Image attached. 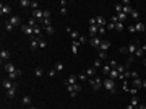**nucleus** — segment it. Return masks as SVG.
Listing matches in <instances>:
<instances>
[{
	"label": "nucleus",
	"instance_id": "nucleus-1",
	"mask_svg": "<svg viewBox=\"0 0 146 109\" xmlns=\"http://www.w3.org/2000/svg\"><path fill=\"white\" fill-rule=\"evenodd\" d=\"M89 85H91V88H93L94 91H99L101 88H104V80H101L99 77L91 78V80H89Z\"/></svg>",
	"mask_w": 146,
	"mask_h": 109
},
{
	"label": "nucleus",
	"instance_id": "nucleus-2",
	"mask_svg": "<svg viewBox=\"0 0 146 109\" xmlns=\"http://www.w3.org/2000/svg\"><path fill=\"white\" fill-rule=\"evenodd\" d=\"M104 88H106L109 93H115V80L107 77L106 80H104Z\"/></svg>",
	"mask_w": 146,
	"mask_h": 109
},
{
	"label": "nucleus",
	"instance_id": "nucleus-3",
	"mask_svg": "<svg viewBox=\"0 0 146 109\" xmlns=\"http://www.w3.org/2000/svg\"><path fill=\"white\" fill-rule=\"evenodd\" d=\"M12 13V5H7V3H2L0 5V15L2 16H7Z\"/></svg>",
	"mask_w": 146,
	"mask_h": 109
},
{
	"label": "nucleus",
	"instance_id": "nucleus-4",
	"mask_svg": "<svg viewBox=\"0 0 146 109\" xmlns=\"http://www.w3.org/2000/svg\"><path fill=\"white\" fill-rule=\"evenodd\" d=\"M138 46H140V41L138 39H135V41H131L130 42V46H128V52L131 54V56H133L135 52H136V49H138Z\"/></svg>",
	"mask_w": 146,
	"mask_h": 109
},
{
	"label": "nucleus",
	"instance_id": "nucleus-5",
	"mask_svg": "<svg viewBox=\"0 0 146 109\" xmlns=\"http://www.w3.org/2000/svg\"><path fill=\"white\" fill-rule=\"evenodd\" d=\"M2 85H3V88H5V90H10V88H15V86H18V85H16L13 80H10V78H5V80L2 81Z\"/></svg>",
	"mask_w": 146,
	"mask_h": 109
},
{
	"label": "nucleus",
	"instance_id": "nucleus-6",
	"mask_svg": "<svg viewBox=\"0 0 146 109\" xmlns=\"http://www.w3.org/2000/svg\"><path fill=\"white\" fill-rule=\"evenodd\" d=\"M101 42H102V39H101L99 36H96V37H91L89 39V46H93V47H96V49H99V46H101Z\"/></svg>",
	"mask_w": 146,
	"mask_h": 109
},
{
	"label": "nucleus",
	"instance_id": "nucleus-7",
	"mask_svg": "<svg viewBox=\"0 0 146 109\" xmlns=\"http://www.w3.org/2000/svg\"><path fill=\"white\" fill-rule=\"evenodd\" d=\"M31 16H33V18L34 20H41V21H42V18H44V10H33V15H31Z\"/></svg>",
	"mask_w": 146,
	"mask_h": 109
},
{
	"label": "nucleus",
	"instance_id": "nucleus-8",
	"mask_svg": "<svg viewBox=\"0 0 146 109\" xmlns=\"http://www.w3.org/2000/svg\"><path fill=\"white\" fill-rule=\"evenodd\" d=\"M21 31L24 33V34L31 36V37H33V34H34V28H31V26H28V25H23L21 26Z\"/></svg>",
	"mask_w": 146,
	"mask_h": 109
},
{
	"label": "nucleus",
	"instance_id": "nucleus-9",
	"mask_svg": "<svg viewBox=\"0 0 146 109\" xmlns=\"http://www.w3.org/2000/svg\"><path fill=\"white\" fill-rule=\"evenodd\" d=\"M8 21L12 23L13 26H20V23H21V18H20L18 15H15V16H10V18H8Z\"/></svg>",
	"mask_w": 146,
	"mask_h": 109
},
{
	"label": "nucleus",
	"instance_id": "nucleus-10",
	"mask_svg": "<svg viewBox=\"0 0 146 109\" xmlns=\"http://www.w3.org/2000/svg\"><path fill=\"white\" fill-rule=\"evenodd\" d=\"M89 34H91V37H96L97 34H99V26L97 25H94V26H89Z\"/></svg>",
	"mask_w": 146,
	"mask_h": 109
},
{
	"label": "nucleus",
	"instance_id": "nucleus-11",
	"mask_svg": "<svg viewBox=\"0 0 146 109\" xmlns=\"http://www.w3.org/2000/svg\"><path fill=\"white\" fill-rule=\"evenodd\" d=\"M3 70H5L7 73H13V72H16V69H15V65H13V64H5V65H3Z\"/></svg>",
	"mask_w": 146,
	"mask_h": 109
},
{
	"label": "nucleus",
	"instance_id": "nucleus-12",
	"mask_svg": "<svg viewBox=\"0 0 146 109\" xmlns=\"http://www.w3.org/2000/svg\"><path fill=\"white\" fill-rule=\"evenodd\" d=\"M76 80H78V77H76V75H70V77L65 80V85H67V86H68V85H75Z\"/></svg>",
	"mask_w": 146,
	"mask_h": 109
},
{
	"label": "nucleus",
	"instance_id": "nucleus-13",
	"mask_svg": "<svg viewBox=\"0 0 146 109\" xmlns=\"http://www.w3.org/2000/svg\"><path fill=\"white\" fill-rule=\"evenodd\" d=\"M80 46H81V44H80L78 41H71V52L75 54V56L78 54V49H80Z\"/></svg>",
	"mask_w": 146,
	"mask_h": 109
},
{
	"label": "nucleus",
	"instance_id": "nucleus-14",
	"mask_svg": "<svg viewBox=\"0 0 146 109\" xmlns=\"http://www.w3.org/2000/svg\"><path fill=\"white\" fill-rule=\"evenodd\" d=\"M109 47H110V42H109V41H102V42H101V46H99V50H104V52H106Z\"/></svg>",
	"mask_w": 146,
	"mask_h": 109
},
{
	"label": "nucleus",
	"instance_id": "nucleus-15",
	"mask_svg": "<svg viewBox=\"0 0 146 109\" xmlns=\"http://www.w3.org/2000/svg\"><path fill=\"white\" fill-rule=\"evenodd\" d=\"M7 59H10V52L2 49V52H0V60H2V64H3V60H7Z\"/></svg>",
	"mask_w": 146,
	"mask_h": 109
},
{
	"label": "nucleus",
	"instance_id": "nucleus-16",
	"mask_svg": "<svg viewBox=\"0 0 146 109\" xmlns=\"http://www.w3.org/2000/svg\"><path fill=\"white\" fill-rule=\"evenodd\" d=\"M41 26H42L44 29H46L47 26H52V20H50V18H44L42 21H41Z\"/></svg>",
	"mask_w": 146,
	"mask_h": 109
},
{
	"label": "nucleus",
	"instance_id": "nucleus-17",
	"mask_svg": "<svg viewBox=\"0 0 146 109\" xmlns=\"http://www.w3.org/2000/svg\"><path fill=\"white\" fill-rule=\"evenodd\" d=\"M120 75L122 73H119V70H110V73H109V78H112V80H115V78H120Z\"/></svg>",
	"mask_w": 146,
	"mask_h": 109
},
{
	"label": "nucleus",
	"instance_id": "nucleus-18",
	"mask_svg": "<svg viewBox=\"0 0 146 109\" xmlns=\"http://www.w3.org/2000/svg\"><path fill=\"white\" fill-rule=\"evenodd\" d=\"M143 86V80H140V78H133V88H141Z\"/></svg>",
	"mask_w": 146,
	"mask_h": 109
},
{
	"label": "nucleus",
	"instance_id": "nucleus-19",
	"mask_svg": "<svg viewBox=\"0 0 146 109\" xmlns=\"http://www.w3.org/2000/svg\"><path fill=\"white\" fill-rule=\"evenodd\" d=\"M16 5H20V7H23V8H26V7L31 5V2H29V0H20V2H16Z\"/></svg>",
	"mask_w": 146,
	"mask_h": 109
},
{
	"label": "nucleus",
	"instance_id": "nucleus-20",
	"mask_svg": "<svg viewBox=\"0 0 146 109\" xmlns=\"http://www.w3.org/2000/svg\"><path fill=\"white\" fill-rule=\"evenodd\" d=\"M110 70H112V69H110V65H109V64H107V65H102V73L106 75V77H109Z\"/></svg>",
	"mask_w": 146,
	"mask_h": 109
},
{
	"label": "nucleus",
	"instance_id": "nucleus-21",
	"mask_svg": "<svg viewBox=\"0 0 146 109\" xmlns=\"http://www.w3.org/2000/svg\"><path fill=\"white\" fill-rule=\"evenodd\" d=\"M97 20V26H106V18L104 16H96Z\"/></svg>",
	"mask_w": 146,
	"mask_h": 109
},
{
	"label": "nucleus",
	"instance_id": "nucleus-22",
	"mask_svg": "<svg viewBox=\"0 0 146 109\" xmlns=\"http://www.w3.org/2000/svg\"><path fill=\"white\" fill-rule=\"evenodd\" d=\"M16 88H18V86H15V88H10V90H7V96H8V98H13V96H15V93H16Z\"/></svg>",
	"mask_w": 146,
	"mask_h": 109
},
{
	"label": "nucleus",
	"instance_id": "nucleus-23",
	"mask_svg": "<svg viewBox=\"0 0 146 109\" xmlns=\"http://www.w3.org/2000/svg\"><path fill=\"white\" fill-rule=\"evenodd\" d=\"M130 104H131V106H133L135 109H136L138 106H140V101H138V98H136V96H133V98H131V101H130Z\"/></svg>",
	"mask_w": 146,
	"mask_h": 109
},
{
	"label": "nucleus",
	"instance_id": "nucleus-24",
	"mask_svg": "<svg viewBox=\"0 0 146 109\" xmlns=\"http://www.w3.org/2000/svg\"><path fill=\"white\" fill-rule=\"evenodd\" d=\"M21 75V70H16V72H13V73H8V78L10 80H15L16 77H20Z\"/></svg>",
	"mask_w": 146,
	"mask_h": 109
},
{
	"label": "nucleus",
	"instance_id": "nucleus-25",
	"mask_svg": "<svg viewBox=\"0 0 146 109\" xmlns=\"http://www.w3.org/2000/svg\"><path fill=\"white\" fill-rule=\"evenodd\" d=\"M28 26H31V28H36V26H37V21L33 18V16H31V18L28 20Z\"/></svg>",
	"mask_w": 146,
	"mask_h": 109
},
{
	"label": "nucleus",
	"instance_id": "nucleus-26",
	"mask_svg": "<svg viewBox=\"0 0 146 109\" xmlns=\"http://www.w3.org/2000/svg\"><path fill=\"white\" fill-rule=\"evenodd\" d=\"M117 18H119V23H123L125 20H128V16L125 15V13H119V15H117Z\"/></svg>",
	"mask_w": 146,
	"mask_h": 109
},
{
	"label": "nucleus",
	"instance_id": "nucleus-27",
	"mask_svg": "<svg viewBox=\"0 0 146 109\" xmlns=\"http://www.w3.org/2000/svg\"><path fill=\"white\" fill-rule=\"evenodd\" d=\"M13 28H15V26H13L12 23L7 20V21H5V31H13Z\"/></svg>",
	"mask_w": 146,
	"mask_h": 109
},
{
	"label": "nucleus",
	"instance_id": "nucleus-28",
	"mask_svg": "<svg viewBox=\"0 0 146 109\" xmlns=\"http://www.w3.org/2000/svg\"><path fill=\"white\" fill-rule=\"evenodd\" d=\"M143 52H144V50H143V47H138V49H136V52L133 54V56H135V59H136V57H141V56H143Z\"/></svg>",
	"mask_w": 146,
	"mask_h": 109
},
{
	"label": "nucleus",
	"instance_id": "nucleus-29",
	"mask_svg": "<svg viewBox=\"0 0 146 109\" xmlns=\"http://www.w3.org/2000/svg\"><path fill=\"white\" fill-rule=\"evenodd\" d=\"M39 47H41V49H46V47H47V41H44L42 37H39Z\"/></svg>",
	"mask_w": 146,
	"mask_h": 109
},
{
	"label": "nucleus",
	"instance_id": "nucleus-30",
	"mask_svg": "<svg viewBox=\"0 0 146 109\" xmlns=\"http://www.w3.org/2000/svg\"><path fill=\"white\" fill-rule=\"evenodd\" d=\"M94 69H102V60H101V59L94 60Z\"/></svg>",
	"mask_w": 146,
	"mask_h": 109
},
{
	"label": "nucleus",
	"instance_id": "nucleus-31",
	"mask_svg": "<svg viewBox=\"0 0 146 109\" xmlns=\"http://www.w3.org/2000/svg\"><path fill=\"white\" fill-rule=\"evenodd\" d=\"M76 77H78L80 81H86V80H88V75H86V73H80V75H76Z\"/></svg>",
	"mask_w": 146,
	"mask_h": 109
},
{
	"label": "nucleus",
	"instance_id": "nucleus-32",
	"mask_svg": "<svg viewBox=\"0 0 146 109\" xmlns=\"http://www.w3.org/2000/svg\"><path fill=\"white\" fill-rule=\"evenodd\" d=\"M94 67H89V69H86V75H88V77H93V75H94Z\"/></svg>",
	"mask_w": 146,
	"mask_h": 109
},
{
	"label": "nucleus",
	"instance_id": "nucleus-33",
	"mask_svg": "<svg viewBox=\"0 0 146 109\" xmlns=\"http://www.w3.org/2000/svg\"><path fill=\"white\" fill-rule=\"evenodd\" d=\"M135 26H136V31H144V25H143L141 21H138Z\"/></svg>",
	"mask_w": 146,
	"mask_h": 109
},
{
	"label": "nucleus",
	"instance_id": "nucleus-34",
	"mask_svg": "<svg viewBox=\"0 0 146 109\" xmlns=\"http://www.w3.org/2000/svg\"><path fill=\"white\" fill-rule=\"evenodd\" d=\"M42 73H44V70L41 69V67H37V69L34 70V75H36V77H42Z\"/></svg>",
	"mask_w": 146,
	"mask_h": 109
},
{
	"label": "nucleus",
	"instance_id": "nucleus-35",
	"mask_svg": "<svg viewBox=\"0 0 146 109\" xmlns=\"http://www.w3.org/2000/svg\"><path fill=\"white\" fill-rule=\"evenodd\" d=\"M29 7H31L33 10H39V3H37L36 0H33V2H31V5H29Z\"/></svg>",
	"mask_w": 146,
	"mask_h": 109
},
{
	"label": "nucleus",
	"instance_id": "nucleus-36",
	"mask_svg": "<svg viewBox=\"0 0 146 109\" xmlns=\"http://www.w3.org/2000/svg\"><path fill=\"white\" fill-rule=\"evenodd\" d=\"M44 31H46L49 36H52V34H54V26H47V28L44 29Z\"/></svg>",
	"mask_w": 146,
	"mask_h": 109
},
{
	"label": "nucleus",
	"instance_id": "nucleus-37",
	"mask_svg": "<svg viewBox=\"0 0 146 109\" xmlns=\"http://www.w3.org/2000/svg\"><path fill=\"white\" fill-rule=\"evenodd\" d=\"M78 42H80V44H85V42H88V39H86V36L80 34V37H78Z\"/></svg>",
	"mask_w": 146,
	"mask_h": 109
},
{
	"label": "nucleus",
	"instance_id": "nucleus-38",
	"mask_svg": "<svg viewBox=\"0 0 146 109\" xmlns=\"http://www.w3.org/2000/svg\"><path fill=\"white\" fill-rule=\"evenodd\" d=\"M23 104H31V96H23Z\"/></svg>",
	"mask_w": 146,
	"mask_h": 109
},
{
	"label": "nucleus",
	"instance_id": "nucleus-39",
	"mask_svg": "<svg viewBox=\"0 0 146 109\" xmlns=\"http://www.w3.org/2000/svg\"><path fill=\"white\" fill-rule=\"evenodd\" d=\"M131 18H133V20H138V18H140V13H138L136 10H133V12H131Z\"/></svg>",
	"mask_w": 146,
	"mask_h": 109
},
{
	"label": "nucleus",
	"instance_id": "nucleus-40",
	"mask_svg": "<svg viewBox=\"0 0 146 109\" xmlns=\"http://www.w3.org/2000/svg\"><path fill=\"white\" fill-rule=\"evenodd\" d=\"M70 36L73 37V41H78V37H80V34H78L76 31H71V33H70Z\"/></svg>",
	"mask_w": 146,
	"mask_h": 109
},
{
	"label": "nucleus",
	"instance_id": "nucleus-41",
	"mask_svg": "<svg viewBox=\"0 0 146 109\" xmlns=\"http://www.w3.org/2000/svg\"><path fill=\"white\" fill-rule=\"evenodd\" d=\"M123 28H125L123 23H117V25H115V29H117V31H123Z\"/></svg>",
	"mask_w": 146,
	"mask_h": 109
},
{
	"label": "nucleus",
	"instance_id": "nucleus-42",
	"mask_svg": "<svg viewBox=\"0 0 146 109\" xmlns=\"http://www.w3.org/2000/svg\"><path fill=\"white\" fill-rule=\"evenodd\" d=\"M63 67H65L63 64H62V62H58V64H57V67H55V70H57V72H62V70H63Z\"/></svg>",
	"mask_w": 146,
	"mask_h": 109
},
{
	"label": "nucleus",
	"instance_id": "nucleus-43",
	"mask_svg": "<svg viewBox=\"0 0 146 109\" xmlns=\"http://www.w3.org/2000/svg\"><path fill=\"white\" fill-rule=\"evenodd\" d=\"M109 65H110V69H114V70H117V67H119V64H117V62H115V60H112V62H110V64H109Z\"/></svg>",
	"mask_w": 146,
	"mask_h": 109
},
{
	"label": "nucleus",
	"instance_id": "nucleus-44",
	"mask_svg": "<svg viewBox=\"0 0 146 109\" xmlns=\"http://www.w3.org/2000/svg\"><path fill=\"white\" fill-rule=\"evenodd\" d=\"M97 59H106V52H104V50H99V56H97Z\"/></svg>",
	"mask_w": 146,
	"mask_h": 109
},
{
	"label": "nucleus",
	"instance_id": "nucleus-45",
	"mask_svg": "<svg viewBox=\"0 0 146 109\" xmlns=\"http://www.w3.org/2000/svg\"><path fill=\"white\" fill-rule=\"evenodd\" d=\"M122 8H123V5H122V3L115 5V12H117V13H122Z\"/></svg>",
	"mask_w": 146,
	"mask_h": 109
},
{
	"label": "nucleus",
	"instance_id": "nucleus-46",
	"mask_svg": "<svg viewBox=\"0 0 146 109\" xmlns=\"http://www.w3.org/2000/svg\"><path fill=\"white\" fill-rule=\"evenodd\" d=\"M125 69H127V67H125V65H119V67H117V70H119V73H123V72H125Z\"/></svg>",
	"mask_w": 146,
	"mask_h": 109
},
{
	"label": "nucleus",
	"instance_id": "nucleus-47",
	"mask_svg": "<svg viewBox=\"0 0 146 109\" xmlns=\"http://www.w3.org/2000/svg\"><path fill=\"white\" fill-rule=\"evenodd\" d=\"M50 10H44V18H50Z\"/></svg>",
	"mask_w": 146,
	"mask_h": 109
},
{
	"label": "nucleus",
	"instance_id": "nucleus-48",
	"mask_svg": "<svg viewBox=\"0 0 146 109\" xmlns=\"http://www.w3.org/2000/svg\"><path fill=\"white\" fill-rule=\"evenodd\" d=\"M128 31H130V33H136V26H135V25L128 26Z\"/></svg>",
	"mask_w": 146,
	"mask_h": 109
},
{
	"label": "nucleus",
	"instance_id": "nucleus-49",
	"mask_svg": "<svg viewBox=\"0 0 146 109\" xmlns=\"http://www.w3.org/2000/svg\"><path fill=\"white\" fill-rule=\"evenodd\" d=\"M67 13H68L67 8H60V15H62V16H67Z\"/></svg>",
	"mask_w": 146,
	"mask_h": 109
},
{
	"label": "nucleus",
	"instance_id": "nucleus-50",
	"mask_svg": "<svg viewBox=\"0 0 146 109\" xmlns=\"http://www.w3.org/2000/svg\"><path fill=\"white\" fill-rule=\"evenodd\" d=\"M119 50H120V54H127L128 52V47H120Z\"/></svg>",
	"mask_w": 146,
	"mask_h": 109
},
{
	"label": "nucleus",
	"instance_id": "nucleus-51",
	"mask_svg": "<svg viewBox=\"0 0 146 109\" xmlns=\"http://www.w3.org/2000/svg\"><path fill=\"white\" fill-rule=\"evenodd\" d=\"M107 29H115V25H114V23H109V25H107Z\"/></svg>",
	"mask_w": 146,
	"mask_h": 109
},
{
	"label": "nucleus",
	"instance_id": "nucleus-52",
	"mask_svg": "<svg viewBox=\"0 0 146 109\" xmlns=\"http://www.w3.org/2000/svg\"><path fill=\"white\" fill-rule=\"evenodd\" d=\"M104 33H106V28H104V26H99V34H104Z\"/></svg>",
	"mask_w": 146,
	"mask_h": 109
},
{
	"label": "nucleus",
	"instance_id": "nucleus-53",
	"mask_svg": "<svg viewBox=\"0 0 146 109\" xmlns=\"http://www.w3.org/2000/svg\"><path fill=\"white\" fill-rule=\"evenodd\" d=\"M76 96H78V93H76V91H71V93H70V98H76Z\"/></svg>",
	"mask_w": 146,
	"mask_h": 109
},
{
	"label": "nucleus",
	"instance_id": "nucleus-54",
	"mask_svg": "<svg viewBox=\"0 0 146 109\" xmlns=\"http://www.w3.org/2000/svg\"><path fill=\"white\" fill-rule=\"evenodd\" d=\"M55 72H57V70H49V77H54Z\"/></svg>",
	"mask_w": 146,
	"mask_h": 109
},
{
	"label": "nucleus",
	"instance_id": "nucleus-55",
	"mask_svg": "<svg viewBox=\"0 0 146 109\" xmlns=\"http://www.w3.org/2000/svg\"><path fill=\"white\" fill-rule=\"evenodd\" d=\"M131 78H138V73L136 72H131Z\"/></svg>",
	"mask_w": 146,
	"mask_h": 109
},
{
	"label": "nucleus",
	"instance_id": "nucleus-56",
	"mask_svg": "<svg viewBox=\"0 0 146 109\" xmlns=\"http://www.w3.org/2000/svg\"><path fill=\"white\" fill-rule=\"evenodd\" d=\"M141 88H144V90H146V80H143V86H141Z\"/></svg>",
	"mask_w": 146,
	"mask_h": 109
},
{
	"label": "nucleus",
	"instance_id": "nucleus-57",
	"mask_svg": "<svg viewBox=\"0 0 146 109\" xmlns=\"http://www.w3.org/2000/svg\"><path fill=\"white\" fill-rule=\"evenodd\" d=\"M127 109H135V107L131 106V104H128V106H127Z\"/></svg>",
	"mask_w": 146,
	"mask_h": 109
},
{
	"label": "nucleus",
	"instance_id": "nucleus-58",
	"mask_svg": "<svg viewBox=\"0 0 146 109\" xmlns=\"http://www.w3.org/2000/svg\"><path fill=\"white\" fill-rule=\"evenodd\" d=\"M136 109H143V106H141V104H140V106H138V107H136Z\"/></svg>",
	"mask_w": 146,
	"mask_h": 109
},
{
	"label": "nucleus",
	"instance_id": "nucleus-59",
	"mask_svg": "<svg viewBox=\"0 0 146 109\" xmlns=\"http://www.w3.org/2000/svg\"><path fill=\"white\" fill-rule=\"evenodd\" d=\"M143 65H144V67H146V59H144V60H143Z\"/></svg>",
	"mask_w": 146,
	"mask_h": 109
},
{
	"label": "nucleus",
	"instance_id": "nucleus-60",
	"mask_svg": "<svg viewBox=\"0 0 146 109\" xmlns=\"http://www.w3.org/2000/svg\"><path fill=\"white\" fill-rule=\"evenodd\" d=\"M29 109H37V107H29Z\"/></svg>",
	"mask_w": 146,
	"mask_h": 109
},
{
	"label": "nucleus",
	"instance_id": "nucleus-61",
	"mask_svg": "<svg viewBox=\"0 0 146 109\" xmlns=\"http://www.w3.org/2000/svg\"><path fill=\"white\" fill-rule=\"evenodd\" d=\"M143 109H146V106H143Z\"/></svg>",
	"mask_w": 146,
	"mask_h": 109
}]
</instances>
